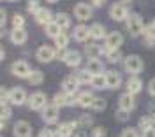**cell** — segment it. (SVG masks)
Segmentation results:
<instances>
[{
    "mask_svg": "<svg viewBox=\"0 0 155 137\" xmlns=\"http://www.w3.org/2000/svg\"><path fill=\"white\" fill-rule=\"evenodd\" d=\"M127 30L130 32V35H139L141 32H143V21H141V18L137 16V14H134V16H130L129 18V21H127Z\"/></svg>",
    "mask_w": 155,
    "mask_h": 137,
    "instance_id": "cell-1",
    "label": "cell"
},
{
    "mask_svg": "<svg viewBox=\"0 0 155 137\" xmlns=\"http://www.w3.org/2000/svg\"><path fill=\"white\" fill-rule=\"evenodd\" d=\"M125 68L129 72H132V74H137V72H141L143 70V60L139 58V56H127L125 58Z\"/></svg>",
    "mask_w": 155,
    "mask_h": 137,
    "instance_id": "cell-2",
    "label": "cell"
},
{
    "mask_svg": "<svg viewBox=\"0 0 155 137\" xmlns=\"http://www.w3.org/2000/svg\"><path fill=\"white\" fill-rule=\"evenodd\" d=\"M11 72L18 78H28L30 76V67L27 62H14L12 67H11Z\"/></svg>",
    "mask_w": 155,
    "mask_h": 137,
    "instance_id": "cell-3",
    "label": "cell"
},
{
    "mask_svg": "<svg viewBox=\"0 0 155 137\" xmlns=\"http://www.w3.org/2000/svg\"><path fill=\"white\" fill-rule=\"evenodd\" d=\"M28 106L32 109H35V111H39V109H44V107H46V95H44V93H41V91L34 93V95H30Z\"/></svg>",
    "mask_w": 155,
    "mask_h": 137,
    "instance_id": "cell-4",
    "label": "cell"
},
{
    "mask_svg": "<svg viewBox=\"0 0 155 137\" xmlns=\"http://www.w3.org/2000/svg\"><path fill=\"white\" fill-rule=\"evenodd\" d=\"M9 100H11V104H14V106H21V104H25V100H27V93H25V90L23 88H12L9 91Z\"/></svg>",
    "mask_w": 155,
    "mask_h": 137,
    "instance_id": "cell-5",
    "label": "cell"
},
{
    "mask_svg": "<svg viewBox=\"0 0 155 137\" xmlns=\"http://www.w3.org/2000/svg\"><path fill=\"white\" fill-rule=\"evenodd\" d=\"M109 16L115 21H122L127 18V9L124 4H113L111 9H109Z\"/></svg>",
    "mask_w": 155,
    "mask_h": 137,
    "instance_id": "cell-6",
    "label": "cell"
},
{
    "mask_svg": "<svg viewBox=\"0 0 155 137\" xmlns=\"http://www.w3.org/2000/svg\"><path fill=\"white\" fill-rule=\"evenodd\" d=\"M55 58V49L49 48V46H41L37 49V60L42 62V63H48Z\"/></svg>",
    "mask_w": 155,
    "mask_h": 137,
    "instance_id": "cell-7",
    "label": "cell"
},
{
    "mask_svg": "<svg viewBox=\"0 0 155 137\" xmlns=\"http://www.w3.org/2000/svg\"><path fill=\"white\" fill-rule=\"evenodd\" d=\"M42 119L46 123H55L58 119V106L51 104V106H46L44 111H42Z\"/></svg>",
    "mask_w": 155,
    "mask_h": 137,
    "instance_id": "cell-8",
    "label": "cell"
},
{
    "mask_svg": "<svg viewBox=\"0 0 155 137\" xmlns=\"http://www.w3.org/2000/svg\"><path fill=\"white\" fill-rule=\"evenodd\" d=\"M122 42H124V37H122V33H118V32H111L109 35H106L107 49H118L122 46Z\"/></svg>",
    "mask_w": 155,
    "mask_h": 137,
    "instance_id": "cell-9",
    "label": "cell"
},
{
    "mask_svg": "<svg viewBox=\"0 0 155 137\" xmlns=\"http://www.w3.org/2000/svg\"><path fill=\"white\" fill-rule=\"evenodd\" d=\"M14 135L16 137H32V127L27 121H18L14 125Z\"/></svg>",
    "mask_w": 155,
    "mask_h": 137,
    "instance_id": "cell-10",
    "label": "cell"
},
{
    "mask_svg": "<svg viewBox=\"0 0 155 137\" xmlns=\"http://www.w3.org/2000/svg\"><path fill=\"white\" fill-rule=\"evenodd\" d=\"M78 86H79V79H78V76H69V78H65L64 83H62V88H64L65 93H74V91L78 90Z\"/></svg>",
    "mask_w": 155,
    "mask_h": 137,
    "instance_id": "cell-11",
    "label": "cell"
},
{
    "mask_svg": "<svg viewBox=\"0 0 155 137\" xmlns=\"http://www.w3.org/2000/svg\"><path fill=\"white\" fill-rule=\"evenodd\" d=\"M74 16H76L78 20H90V16H92V9H90V5L87 4H78L76 7H74Z\"/></svg>",
    "mask_w": 155,
    "mask_h": 137,
    "instance_id": "cell-12",
    "label": "cell"
},
{
    "mask_svg": "<svg viewBox=\"0 0 155 137\" xmlns=\"http://www.w3.org/2000/svg\"><path fill=\"white\" fill-rule=\"evenodd\" d=\"M120 83H122V78H120V74L118 72H113V70H109L106 72V88H118L120 86Z\"/></svg>",
    "mask_w": 155,
    "mask_h": 137,
    "instance_id": "cell-13",
    "label": "cell"
},
{
    "mask_svg": "<svg viewBox=\"0 0 155 137\" xmlns=\"http://www.w3.org/2000/svg\"><path fill=\"white\" fill-rule=\"evenodd\" d=\"M28 39V33L25 32V28H14L11 32V40L14 44H25Z\"/></svg>",
    "mask_w": 155,
    "mask_h": 137,
    "instance_id": "cell-14",
    "label": "cell"
},
{
    "mask_svg": "<svg viewBox=\"0 0 155 137\" xmlns=\"http://www.w3.org/2000/svg\"><path fill=\"white\" fill-rule=\"evenodd\" d=\"M136 106V102H134V95L132 93H124L122 97H120V109H125V111H132Z\"/></svg>",
    "mask_w": 155,
    "mask_h": 137,
    "instance_id": "cell-15",
    "label": "cell"
},
{
    "mask_svg": "<svg viewBox=\"0 0 155 137\" xmlns=\"http://www.w3.org/2000/svg\"><path fill=\"white\" fill-rule=\"evenodd\" d=\"M87 70L90 72V74L97 76V74H102V70H104V65L101 63V60H97V58H90V62L87 63Z\"/></svg>",
    "mask_w": 155,
    "mask_h": 137,
    "instance_id": "cell-16",
    "label": "cell"
},
{
    "mask_svg": "<svg viewBox=\"0 0 155 137\" xmlns=\"http://www.w3.org/2000/svg\"><path fill=\"white\" fill-rule=\"evenodd\" d=\"M64 62L67 63L69 67H78L81 63V55L78 51H69L67 55H65V58H64Z\"/></svg>",
    "mask_w": 155,
    "mask_h": 137,
    "instance_id": "cell-17",
    "label": "cell"
},
{
    "mask_svg": "<svg viewBox=\"0 0 155 137\" xmlns=\"http://www.w3.org/2000/svg\"><path fill=\"white\" fill-rule=\"evenodd\" d=\"M90 37V28H87L85 25H78L76 28H74V39L79 40V42H83V40H87Z\"/></svg>",
    "mask_w": 155,
    "mask_h": 137,
    "instance_id": "cell-18",
    "label": "cell"
},
{
    "mask_svg": "<svg viewBox=\"0 0 155 137\" xmlns=\"http://www.w3.org/2000/svg\"><path fill=\"white\" fill-rule=\"evenodd\" d=\"M141 88H143V83H141L137 78H132V79H129V81H127V91H129V93L136 95V93H139V91H141Z\"/></svg>",
    "mask_w": 155,
    "mask_h": 137,
    "instance_id": "cell-19",
    "label": "cell"
},
{
    "mask_svg": "<svg viewBox=\"0 0 155 137\" xmlns=\"http://www.w3.org/2000/svg\"><path fill=\"white\" fill-rule=\"evenodd\" d=\"M74 128H76V123H64V125L58 127L57 135L58 137H71L72 132H74Z\"/></svg>",
    "mask_w": 155,
    "mask_h": 137,
    "instance_id": "cell-20",
    "label": "cell"
},
{
    "mask_svg": "<svg viewBox=\"0 0 155 137\" xmlns=\"http://www.w3.org/2000/svg\"><path fill=\"white\" fill-rule=\"evenodd\" d=\"M35 20L41 25H48V23H51V12L48 9H39L35 12Z\"/></svg>",
    "mask_w": 155,
    "mask_h": 137,
    "instance_id": "cell-21",
    "label": "cell"
},
{
    "mask_svg": "<svg viewBox=\"0 0 155 137\" xmlns=\"http://www.w3.org/2000/svg\"><path fill=\"white\" fill-rule=\"evenodd\" d=\"M94 100H95V97H94L92 93H81V95L78 97V104H79L81 107H92Z\"/></svg>",
    "mask_w": 155,
    "mask_h": 137,
    "instance_id": "cell-22",
    "label": "cell"
},
{
    "mask_svg": "<svg viewBox=\"0 0 155 137\" xmlns=\"http://www.w3.org/2000/svg\"><path fill=\"white\" fill-rule=\"evenodd\" d=\"M104 35H106V32H104V27H102V25L95 23V25L90 27V37H92V39H102Z\"/></svg>",
    "mask_w": 155,
    "mask_h": 137,
    "instance_id": "cell-23",
    "label": "cell"
},
{
    "mask_svg": "<svg viewBox=\"0 0 155 137\" xmlns=\"http://www.w3.org/2000/svg\"><path fill=\"white\" fill-rule=\"evenodd\" d=\"M46 33H48L49 37H58L60 33H62V28H60V25H58L57 21H51V23H48L46 25Z\"/></svg>",
    "mask_w": 155,
    "mask_h": 137,
    "instance_id": "cell-24",
    "label": "cell"
},
{
    "mask_svg": "<svg viewBox=\"0 0 155 137\" xmlns=\"http://www.w3.org/2000/svg\"><path fill=\"white\" fill-rule=\"evenodd\" d=\"M92 86L97 90L104 88L106 86V74H97V76H94L92 78Z\"/></svg>",
    "mask_w": 155,
    "mask_h": 137,
    "instance_id": "cell-25",
    "label": "cell"
},
{
    "mask_svg": "<svg viewBox=\"0 0 155 137\" xmlns=\"http://www.w3.org/2000/svg\"><path fill=\"white\" fill-rule=\"evenodd\" d=\"M28 81H30V84H41L42 81H44V74L41 72V70H34V72H30V76H28Z\"/></svg>",
    "mask_w": 155,
    "mask_h": 137,
    "instance_id": "cell-26",
    "label": "cell"
},
{
    "mask_svg": "<svg viewBox=\"0 0 155 137\" xmlns=\"http://www.w3.org/2000/svg\"><path fill=\"white\" fill-rule=\"evenodd\" d=\"M143 35H145V39L148 44H153L155 42V27L152 25V27H146L145 30H143Z\"/></svg>",
    "mask_w": 155,
    "mask_h": 137,
    "instance_id": "cell-27",
    "label": "cell"
},
{
    "mask_svg": "<svg viewBox=\"0 0 155 137\" xmlns=\"http://www.w3.org/2000/svg\"><path fill=\"white\" fill-rule=\"evenodd\" d=\"M85 51H87V55L90 56V58H97V56L101 55V48H99L97 44H88Z\"/></svg>",
    "mask_w": 155,
    "mask_h": 137,
    "instance_id": "cell-28",
    "label": "cell"
},
{
    "mask_svg": "<svg viewBox=\"0 0 155 137\" xmlns=\"http://www.w3.org/2000/svg\"><path fill=\"white\" fill-rule=\"evenodd\" d=\"M58 23V25H60V28H67L69 25H71V20H69V16L67 14H64V12H60V14H58L57 16V20H55Z\"/></svg>",
    "mask_w": 155,
    "mask_h": 137,
    "instance_id": "cell-29",
    "label": "cell"
},
{
    "mask_svg": "<svg viewBox=\"0 0 155 137\" xmlns=\"http://www.w3.org/2000/svg\"><path fill=\"white\" fill-rule=\"evenodd\" d=\"M67 42H69V37L65 35V33H64V32H62L58 37H55V44H57V48H58V49H64L65 46H67Z\"/></svg>",
    "mask_w": 155,
    "mask_h": 137,
    "instance_id": "cell-30",
    "label": "cell"
},
{
    "mask_svg": "<svg viewBox=\"0 0 155 137\" xmlns=\"http://www.w3.org/2000/svg\"><path fill=\"white\" fill-rule=\"evenodd\" d=\"M120 58H122V55H120L118 49H109V53H107V62L116 63V62H120Z\"/></svg>",
    "mask_w": 155,
    "mask_h": 137,
    "instance_id": "cell-31",
    "label": "cell"
},
{
    "mask_svg": "<svg viewBox=\"0 0 155 137\" xmlns=\"http://www.w3.org/2000/svg\"><path fill=\"white\" fill-rule=\"evenodd\" d=\"M92 78H94V74H90L88 70H83V72H79V74H78L79 83H92Z\"/></svg>",
    "mask_w": 155,
    "mask_h": 137,
    "instance_id": "cell-32",
    "label": "cell"
},
{
    "mask_svg": "<svg viewBox=\"0 0 155 137\" xmlns=\"http://www.w3.org/2000/svg\"><path fill=\"white\" fill-rule=\"evenodd\" d=\"M23 25H25L23 16H21V14H14V16H12V27H14V28H23Z\"/></svg>",
    "mask_w": 155,
    "mask_h": 137,
    "instance_id": "cell-33",
    "label": "cell"
},
{
    "mask_svg": "<svg viewBox=\"0 0 155 137\" xmlns=\"http://www.w3.org/2000/svg\"><path fill=\"white\" fill-rule=\"evenodd\" d=\"M104 107H106V100H102V98H95L94 104H92V109L94 111H102Z\"/></svg>",
    "mask_w": 155,
    "mask_h": 137,
    "instance_id": "cell-34",
    "label": "cell"
},
{
    "mask_svg": "<svg viewBox=\"0 0 155 137\" xmlns=\"http://www.w3.org/2000/svg\"><path fill=\"white\" fill-rule=\"evenodd\" d=\"M53 104L55 106H64V104H67V100H65V95H55V98H53Z\"/></svg>",
    "mask_w": 155,
    "mask_h": 137,
    "instance_id": "cell-35",
    "label": "cell"
},
{
    "mask_svg": "<svg viewBox=\"0 0 155 137\" xmlns=\"http://www.w3.org/2000/svg\"><path fill=\"white\" fill-rule=\"evenodd\" d=\"M2 118H4V119H9V118H11L9 104H2Z\"/></svg>",
    "mask_w": 155,
    "mask_h": 137,
    "instance_id": "cell-36",
    "label": "cell"
},
{
    "mask_svg": "<svg viewBox=\"0 0 155 137\" xmlns=\"http://www.w3.org/2000/svg\"><path fill=\"white\" fill-rule=\"evenodd\" d=\"M122 137H137V130L136 128H125L122 132Z\"/></svg>",
    "mask_w": 155,
    "mask_h": 137,
    "instance_id": "cell-37",
    "label": "cell"
},
{
    "mask_svg": "<svg viewBox=\"0 0 155 137\" xmlns=\"http://www.w3.org/2000/svg\"><path fill=\"white\" fill-rule=\"evenodd\" d=\"M106 135V130L104 128H101V127H97L92 130V137H104Z\"/></svg>",
    "mask_w": 155,
    "mask_h": 137,
    "instance_id": "cell-38",
    "label": "cell"
},
{
    "mask_svg": "<svg viewBox=\"0 0 155 137\" xmlns=\"http://www.w3.org/2000/svg\"><path fill=\"white\" fill-rule=\"evenodd\" d=\"M139 127L143 128V130H145V128H148V127H152L150 118H141V119H139Z\"/></svg>",
    "mask_w": 155,
    "mask_h": 137,
    "instance_id": "cell-39",
    "label": "cell"
},
{
    "mask_svg": "<svg viewBox=\"0 0 155 137\" xmlns=\"http://www.w3.org/2000/svg\"><path fill=\"white\" fill-rule=\"evenodd\" d=\"M143 137H155V128L153 127H148L143 130Z\"/></svg>",
    "mask_w": 155,
    "mask_h": 137,
    "instance_id": "cell-40",
    "label": "cell"
},
{
    "mask_svg": "<svg viewBox=\"0 0 155 137\" xmlns=\"http://www.w3.org/2000/svg\"><path fill=\"white\" fill-rule=\"evenodd\" d=\"M148 91H150V93L155 97V79H152V81H150V84H148Z\"/></svg>",
    "mask_w": 155,
    "mask_h": 137,
    "instance_id": "cell-41",
    "label": "cell"
},
{
    "mask_svg": "<svg viewBox=\"0 0 155 137\" xmlns=\"http://www.w3.org/2000/svg\"><path fill=\"white\" fill-rule=\"evenodd\" d=\"M127 114H129V111H125V109H122V111L118 113V118H120V119H125V118H127Z\"/></svg>",
    "mask_w": 155,
    "mask_h": 137,
    "instance_id": "cell-42",
    "label": "cell"
},
{
    "mask_svg": "<svg viewBox=\"0 0 155 137\" xmlns=\"http://www.w3.org/2000/svg\"><path fill=\"white\" fill-rule=\"evenodd\" d=\"M0 23H2V27L5 25V11L2 9V12H0Z\"/></svg>",
    "mask_w": 155,
    "mask_h": 137,
    "instance_id": "cell-43",
    "label": "cell"
},
{
    "mask_svg": "<svg viewBox=\"0 0 155 137\" xmlns=\"http://www.w3.org/2000/svg\"><path fill=\"white\" fill-rule=\"evenodd\" d=\"M39 137H51V132H49V130H42Z\"/></svg>",
    "mask_w": 155,
    "mask_h": 137,
    "instance_id": "cell-44",
    "label": "cell"
},
{
    "mask_svg": "<svg viewBox=\"0 0 155 137\" xmlns=\"http://www.w3.org/2000/svg\"><path fill=\"white\" fill-rule=\"evenodd\" d=\"M94 2V5H102L104 4V0H92Z\"/></svg>",
    "mask_w": 155,
    "mask_h": 137,
    "instance_id": "cell-45",
    "label": "cell"
},
{
    "mask_svg": "<svg viewBox=\"0 0 155 137\" xmlns=\"http://www.w3.org/2000/svg\"><path fill=\"white\" fill-rule=\"evenodd\" d=\"M81 125H90V119H88V118H83V119H81Z\"/></svg>",
    "mask_w": 155,
    "mask_h": 137,
    "instance_id": "cell-46",
    "label": "cell"
},
{
    "mask_svg": "<svg viewBox=\"0 0 155 137\" xmlns=\"http://www.w3.org/2000/svg\"><path fill=\"white\" fill-rule=\"evenodd\" d=\"M48 2H58V0H48Z\"/></svg>",
    "mask_w": 155,
    "mask_h": 137,
    "instance_id": "cell-47",
    "label": "cell"
},
{
    "mask_svg": "<svg viewBox=\"0 0 155 137\" xmlns=\"http://www.w3.org/2000/svg\"><path fill=\"white\" fill-rule=\"evenodd\" d=\"M152 25H153V27H155V20H153V23H152Z\"/></svg>",
    "mask_w": 155,
    "mask_h": 137,
    "instance_id": "cell-48",
    "label": "cell"
},
{
    "mask_svg": "<svg viewBox=\"0 0 155 137\" xmlns=\"http://www.w3.org/2000/svg\"><path fill=\"white\" fill-rule=\"evenodd\" d=\"M153 121H155V114H153Z\"/></svg>",
    "mask_w": 155,
    "mask_h": 137,
    "instance_id": "cell-49",
    "label": "cell"
},
{
    "mask_svg": "<svg viewBox=\"0 0 155 137\" xmlns=\"http://www.w3.org/2000/svg\"><path fill=\"white\" fill-rule=\"evenodd\" d=\"M9 2H12V0H9Z\"/></svg>",
    "mask_w": 155,
    "mask_h": 137,
    "instance_id": "cell-50",
    "label": "cell"
}]
</instances>
